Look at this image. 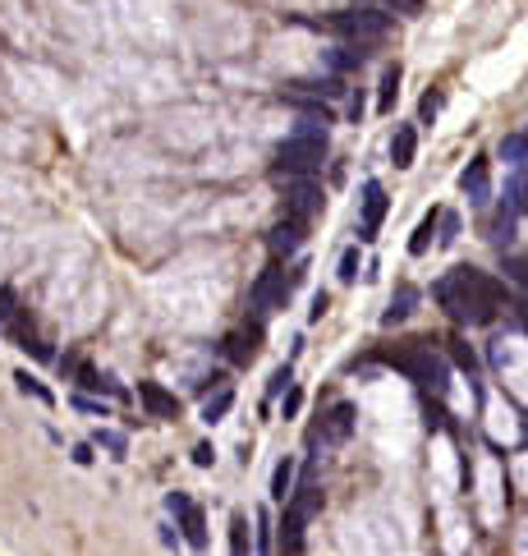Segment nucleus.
Listing matches in <instances>:
<instances>
[{
  "label": "nucleus",
  "instance_id": "f257e3e1",
  "mask_svg": "<svg viewBox=\"0 0 528 556\" xmlns=\"http://www.w3.org/2000/svg\"><path fill=\"white\" fill-rule=\"evenodd\" d=\"M432 295L455 322H492L496 308L505 304V286L492 281V276L478 271V267H455L432 286Z\"/></svg>",
  "mask_w": 528,
  "mask_h": 556
},
{
  "label": "nucleus",
  "instance_id": "f03ea898",
  "mask_svg": "<svg viewBox=\"0 0 528 556\" xmlns=\"http://www.w3.org/2000/svg\"><path fill=\"white\" fill-rule=\"evenodd\" d=\"M327 161V124L322 120H298L294 133L276 148V171L285 175H318Z\"/></svg>",
  "mask_w": 528,
  "mask_h": 556
},
{
  "label": "nucleus",
  "instance_id": "7ed1b4c3",
  "mask_svg": "<svg viewBox=\"0 0 528 556\" xmlns=\"http://www.w3.org/2000/svg\"><path fill=\"white\" fill-rule=\"evenodd\" d=\"M298 24L322 28V33H340L349 42H382L391 33L386 10H372V5H358V10H345V15H331V19H298Z\"/></svg>",
  "mask_w": 528,
  "mask_h": 556
},
{
  "label": "nucleus",
  "instance_id": "20e7f679",
  "mask_svg": "<svg viewBox=\"0 0 528 556\" xmlns=\"http://www.w3.org/2000/svg\"><path fill=\"white\" fill-rule=\"evenodd\" d=\"M391 368H400V373H409L414 382H423V386H432L436 395H445V364L427 350V340H414V345H405V350H386L382 355Z\"/></svg>",
  "mask_w": 528,
  "mask_h": 556
},
{
  "label": "nucleus",
  "instance_id": "39448f33",
  "mask_svg": "<svg viewBox=\"0 0 528 556\" xmlns=\"http://www.w3.org/2000/svg\"><path fill=\"white\" fill-rule=\"evenodd\" d=\"M298 281H304V267L285 271L280 262H271V267L258 276V281H253V290H249V308H253V317H267L271 308H280Z\"/></svg>",
  "mask_w": 528,
  "mask_h": 556
},
{
  "label": "nucleus",
  "instance_id": "423d86ee",
  "mask_svg": "<svg viewBox=\"0 0 528 556\" xmlns=\"http://www.w3.org/2000/svg\"><path fill=\"white\" fill-rule=\"evenodd\" d=\"M322 511V493L318 488H298L289 493L285 520H280V551H304V524Z\"/></svg>",
  "mask_w": 528,
  "mask_h": 556
},
{
  "label": "nucleus",
  "instance_id": "0eeeda50",
  "mask_svg": "<svg viewBox=\"0 0 528 556\" xmlns=\"http://www.w3.org/2000/svg\"><path fill=\"white\" fill-rule=\"evenodd\" d=\"M276 184H285V212L294 221L308 226V217L322 212V189L313 184V175H285V171H276Z\"/></svg>",
  "mask_w": 528,
  "mask_h": 556
},
{
  "label": "nucleus",
  "instance_id": "6e6552de",
  "mask_svg": "<svg viewBox=\"0 0 528 556\" xmlns=\"http://www.w3.org/2000/svg\"><path fill=\"white\" fill-rule=\"evenodd\" d=\"M386 207H391V202H386V189L376 184V180H367V184H363V226H358V239H363V244L376 239V226H382Z\"/></svg>",
  "mask_w": 528,
  "mask_h": 556
},
{
  "label": "nucleus",
  "instance_id": "1a4fd4ad",
  "mask_svg": "<svg viewBox=\"0 0 528 556\" xmlns=\"http://www.w3.org/2000/svg\"><path fill=\"white\" fill-rule=\"evenodd\" d=\"M460 189H464V198H469L474 207H483V202L492 198V161H487V157H474V161L464 166V175H460Z\"/></svg>",
  "mask_w": 528,
  "mask_h": 556
},
{
  "label": "nucleus",
  "instance_id": "9d476101",
  "mask_svg": "<svg viewBox=\"0 0 528 556\" xmlns=\"http://www.w3.org/2000/svg\"><path fill=\"white\" fill-rule=\"evenodd\" d=\"M138 400L152 419H180V400L161 386V382H138Z\"/></svg>",
  "mask_w": 528,
  "mask_h": 556
},
{
  "label": "nucleus",
  "instance_id": "9b49d317",
  "mask_svg": "<svg viewBox=\"0 0 528 556\" xmlns=\"http://www.w3.org/2000/svg\"><path fill=\"white\" fill-rule=\"evenodd\" d=\"M354 419H358V409H354L349 400H340V405H331V414H327V424H322V437H327L331 446H340V442H349V433H354Z\"/></svg>",
  "mask_w": 528,
  "mask_h": 556
},
{
  "label": "nucleus",
  "instance_id": "f8f14e48",
  "mask_svg": "<svg viewBox=\"0 0 528 556\" xmlns=\"http://www.w3.org/2000/svg\"><path fill=\"white\" fill-rule=\"evenodd\" d=\"M258 345H262V327H240L235 336H225V355H230L235 364H253Z\"/></svg>",
  "mask_w": 528,
  "mask_h": 556
},
{
  "label": "nucleus",
  "instance_id": "ddd939ff",
  "mask_svg": "<svg viewBox=\"0 0 528 556\" xmlns=\"http://www.w3.org/2000/svg\"><path fill=\"white\" fill-rule=\"evenodd\" d=\"M414 157H418V129H414V124H400L396 138H391V166H396V171H409Z\"/></svg>",
  "mask_w": 528,
  "mask_h": 556
},
{
  "label": "nucleus",
  "instance_id": "4468645a",
  "mask_svg": "<svg viewBox=\"0 0 528 556\" xmlns=\"http://www.w3.org/2000/svg\"><path fill=\"white\" fill-rule=\"evenodd\" d=\"M298 244H304V221H280V226H271V235H267V249L271 253H298Z\"/></svg>",
  "mask_w": 528,
  "mask_h": 556
},
{
  "label": "nucleus",
  "instance_id": "2eb2a0df",
  "mask_svg": "<svg viewBox=\"0 0 528 556\" xmlns=\"http://www.w3.org/2000/svg\"><path fill=\"white\" fill-rule=\"evenodd\" d=\"M414 304H418V290H414V286H400V290L391 295V304H386V313H382V322H386V327H396V322H405V317L414 313Z\"/></svg>",
  "mask_w": 528,
  "mask_h": 556
},
{
  "label": "nucleus",
  "instance_id": "dca6fc26",
  "mask_svg": "<svg viewBox=\"0 0 528 556\" xmlns=\"http://www.w3.org/2000/svg\"><path fill=\"white\" fill-rule=\"evenodd\" d=\"M175 520H180V529H184V542L202 551V547H207V524H202V511H198V506H189V511H180Z\"/></svg>",
  "mask_w": 528,
  "mask_h": 556
},
{
  "label": "nucleus",
  "instance_id": "f3484780",
  "mask_svg": "<svg viewBox=\"0 0 528 556\" xmlns=\"http://www.w3.org/2000/svg\"><path fill=\"white\" fill-rule=\"evenodd\" d=\"M396 97H400V64H391L386 74H382V83H376V111H382V115H391Z\"/></svg>",
  "mask_w": 528,
  "mask_h": 556
},
{
  "label": "nucleus",
  "instance_id": "a211bd4d",
  "mask_svg": "<svg viewBox=\"0 0 528 556\" xmlns=\"http://www.w3.org/2000/svg\"><path fill=\"white\" fill-rule=\"evenodd\" d=\"M230 405H235V391H230V386H220L216 395H207V400H202V419H207V424L225 419V414H230Z\"/></svg>",
  "mask_w": 528,
  "mask_h": 556
},
{
  "label": "nucleus",
  "instance_id": "6ab92c4d",
  "mask_svg": "<svg viewBox=\"0 0 528 556\" xmlns=\"http://www.w3.org/2000/svg\"><path fill=\"white\" fill-rule=\"evenodd\" d=\"M501 157L510 166H528V133H505L501 138Z\"/></svg>",
  "mask_w": 528,
  "mask_h": 556
},
{
  "label": "nucleus",
  "instance_id": "aec40b11",
  "mask_svg": "<svg viewBox=\"0 0 528 556\" xmlns=\"http://www.w3.org/2000/svg\"><path fill=\"white\" fill-rule=\"evenodd\" d=\"M436 217H441V212H427V217L418 221V230H414V239H409V253H414V258H423V253L432 249V235H436Z\"/></svg>",
  "mask_w": 528,
  "mask_h": 556
},
{
  "label": "nucleus",
  "instance_id": "412c9836",
  "mask_svg": "<svg viewBox=\"0 0 528 556\" xmlns=\"http://www.w3.org/2000/svg\"><path fill=\"white\" fill-rule=\"evenodd\" d=\"M289 483H294V460L285 455V460L276 464V473H271V497H276V502L289 497Z\"/></svg>",
  "mask_w": 528,
  "mask_h": 556
},
{
  "label": "nucleus",
  "instance_id": "4be33fe9",
  "mask_svg": "<svg viewBox=\"0 0 528 556\" xmlns=\"http://www.w3.org/2000/svg\"><path fill=\"white\" fill-rule=\"evenodd\" d=\"M372 10H391V15H423V0H358Z\"/></svg>",
  "mask_w": 528,
  "mask_h": 556
},
{
  "label": "nucleus",
  "instance_id": "5701e85b",
  "mask_svg": "<svg viewBox=\"0 0 528 556\" xmlns=\"http://www.w3.org/2000/svg\"><path fill=\"white\" fill-rule=\"evenodd\" d=\"M363 60H367V51H363V42H358V46L349 42V46H340V51H331V64H336V69H358Z\"/></svg>",
  "mask_w": 528,
  "mask_h": 556
},
{
  "label": "nucleus",
  "instance_id": "b1692460",
  "mask_svg": "<svg viewBox=\"0 0 528 556\" xmlns=\"http://www.w3.org/2000/svg\"><path fill=\"white\" fill-rule=\"evenodd\" d=\"M230 551H235V556H249V520H244L240 511L230 515Z\"/></svg>",
  "mask_w": 528,
  "mask_h": 556
},
{
  "label": "nucleus",
  "instance_id": "393cba45",
  "mask_svg": "<svg viewBox=\"0 0 528 556\" xmlns=\"http://www.w3.org/2000/svg\"><path fill=\"white\" fill-rule=\"evenodd\" d=\"M15 382H19V391H24V395H33V400H42V405H51V400H55V395H51L37 377H28V373H15Z\"/></svg>",
  "mask_w": 528,
  "mask_h": 556
},
{
  "label": "nucleus",
  "instance_id": "a878e982",
  "mask_svg": "<svg viewBox=\"0 0 528 556\" xmlns=\"http://www.w3.org/2000/svg\"><path fill=\"white\" fill-rule=\"evenodd\" d=\"M505 276L514 286H523L528 290V253H514V258H505Z\"/></svg>",
  "mask_w": 528,
  "mask_h": 556
},
{
  "label": "nucleus",
  "instance_id": "bb28decb",
  "mask_svg": "<svg viewBox=\"0 0 528 556\" xmlns=\"http://www.w3.org/2000/svg\"><path fill=\"white\" fill-rule=\"evenodd\" d=\"M510 212H514V217H519V212H528V180H523V175L510 184Z\"/></svg>",
  "mask_w": 528,
  "mask_h": 556
},
{
  "label": "nucleus",
  "instance_id": "cd10ccee",
  "mask_svg": "<svg viewBox=\"0 0 528 556\" xmlns=\"http://www.w3.org/2000/svg\"><path fill=\"white\" fill-rule=\"evenodd\" d=\"M340 281H345V286L358 281V249H345V258H340Z\"/></svg>",
  "mask_w": 528,
  "mask_h": 556
},
{
  "label": "nucleus",
  "instance_id": "c85d7f7f",
  "mask_svg": "<svg viewBox=\"0 0 528 556\" xmlns=\"http://www.w3.org/2000/svg\"><path fill=\"white\" fill-rule=\"evenodd\" d=\"M436 226H441V244H455V235H460L455 212H441V217H436Z\"/></svg>",
  "mask_w": 528,
  "mask_h": 556
},
{
  "label": "nucleus",
  "instance_id": "c756f323",
  "mask_svg": "<svg viewBox=\"0 0 528 556\" xmlns=\"http://www.w3.org/2000/svg\"><path fill=\"white\" fill-rule=\"evenodd\" d=\"M298 409H304V391H298V386H285V405H280V414H285V419H294Z\"/></svg>",
  "mask_w": 528,
  "mask_h": 556
},
{
  "label": "nucleus",
  "instance_id": "7c9ffc66",
  "mask_svg": "<svg viewBox=\"0 0 528 556\" xmlns=\"http://www.w3.org/2000/svg\"><path fill=\"white\" fill-rule=\"evenodd\" d=\"M436 111H441V93H427V97L418 102V120H423V124H432V120H436Z\"/></svg>",
  "mask_w": 528,
  "mask_h": 556
},
{
  "label": "nucleus",
  "instance_id": "2f4dec72",
  "mask_svg": "<svg viewBox=\"0 0 528 556\" xmlns=\"http://www.w3.org/2000/svg\"><path fill=\"white\" fill-rule=\"evenodd\" d=\"M285 386H289V364H285V368H276V373H271V382H267V395H280V391H285Z\"/></svg>",
  "mask_w": 528,
  "mask_h": 556
},
{
  "label": "nucleus",
  "instance_id": "473e14b6",
  "mask_svg": "<svg viewBox=\"0 0 528 556\" xmlns=\"http://www.w3.org/2000/svg\"><path fill=\"white\" fill-rule=\"evenodd\" d=\"M73 405H79L83 414H102V419H106V414H111V405H106V400H88V395H79V400H73Z\"/></svg>",
  "mask_w": 528,
  "mask_h": 556
},
{
  "label": "nucleus",
  "instance_id": "72a5a7b5",
  "mask_svg": "<svg viewBox=\"0 0 528 556\" xmlns=\"http://www.w3.org/2000/svg\"><path fill=\"white\" fill-rule=\"evenodd\" d=\"M258 547L262 551L271 547V520H267V511H258Z\"/></svg>",
  "mask_w": 528,
  "mask_h": 556
},
{
  "label": "nucleus",
  "instance_id": "f704fd0d",
  "mask_svg": "<svg viewBox=\"0 0 528 556\" xmlns=\"http://www.w3.org/2000/svg\"><path fill=\"white\" fill-rule=\"evenodd\" d=\"M97 446H106V451L120 455V451H124V437H120V433H97Z\"/></svg>",
  "mask_w": 528,
  "mask_h": 556
},
{
  "label": "nucleus",
  "instance_id": "c9c22d12",
  "mask_svg": "<svg viewBox=\"0 0 528 556\" xmlns=\"http://www.w3.org/2000/svg\"><path fill=\"white\" fill-rule=\"evenodd\" d=\"M455 364H460V368H469V373L478 368V359H474V350H469V345H455Z\"/></svg>",
  "mask_w": 528,
  "mask_h": 556
},
{
  "label": "nucleus",
  "instance_id": "e433bc0d",
  "mask_svg": "<svg viewBox=\"0 0 528 556\" xmlns=\"http://www.w3.org/2000/svg\"><path fill=\"white\" fill-rule=\"evenodd\" d=\"M331 308V299L327 295H313V308H308V322H322V313Z\"/></svg>",
  "mask_w": 528,
  "mask_h": 556
},
{
  "label": "nucleus",
  "instance_id": "4c0bfd02",
  "mask_svg": "<svg viewBox=\"0 0 528 556\" xmlns=\"http://www.w3.org/2000/svg\"><path fill=\"white\" fill-rule=\"evenodd\" d=\"M211 460H216V451H211L207 442H202V446H193V464H198V469H207Z\"/></svg>",
  "mask_w": 528,
  "mask_h": 556
},
{
  "label": "nucleus",
  "instance_id": "58836bf2",
  "mask_svg": "<svg viewBox=\"0 0 528 556\" xmlns=\"http://www.w3.org/2000/svg\"><path fill=\"white\" fill-rule=\"evenodd\" d=\"M189 506H193V502H189L184 493H171V497H166V511H171V515H180V511H189Z\"/></svg>",
  "mask_w": 528,
  "mask_h": 556
},
{
  "label": "nucleus",
  "instance_id": "ea45409f",
  "mask_svg": "<svg viewBox=\"0 0 528 556\" xmlns=\"http://www.w3.org/2000/svg\"><path fill=\"white\" fill-rule=\"evenodd\" d=\"M73 460H79V464H93V446L79 442V446H73Z\"/></svg>",
  "mask_w": 528,
  "mask_h": 556
},
{
  "label": "nucleus",
  "instance_id": "a19ab883",
  "mask_svg": "<svg viewBox=\"0 0 528 556\" xmlns=\"http://www.w3.org/2000/svg\"><path fill=\"white\" fill-rule=\"evenodd\" d=\"M10 304H15V299H10V295H5V290H0V327H5V322H10V313H15V308H10Z\"/></svg>",
  "mask_w": 528,
  "mask_h": 556
},
{
  "label": "nucleus",
  "instance_id": "79ce46f5",
  "mask_svg": "<svg viewBox=\"0 0 528 556\" xmlns=\"http://www.w3.org/2000/svg\"><path fill=\"white\" fill-rule=\"evenodd\" d=\"M519 322H523V327H528V299H523V304H519Z\"/></svg>",
  "mask_w": 528,
  "mask_h": 556
}]
</instances>
